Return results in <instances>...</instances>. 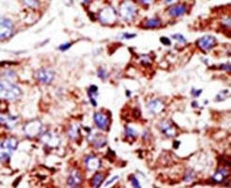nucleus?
<instances>
[{
  "label": "nucleus",
  "instance_id": "9",
  "mask_svg": "<svg viewBox=\"0 0 231 188\" xmlns=\"http://www.w3.org/2000/svg\"><path fill=\"white\" fill-rule=\"evenodd\" d=\"M82 182V173L80 172L79 170H74L71 171V173L69 174L68 181H66V185L70 187H78L81 185Z\"/></svg>",
  "mask_w": 231,
  "mask_h": 188
},
{
  "label": "nucleus",
  "instance_id": "24",
  "mask_svg": "<svg viewBox=\"0 0 231 188\" xmlns=\"http://www.w3.org/2000/svg\"><path fill=\"white\" fill-rule=\"evenodd\" d=\"M96 75H98V77L100 78V79H106L108 77V72L107 70L103 68V67H99L98 69V72H96Z\"/></svg>",
  "mask_w": 231,
  "mask_h": 188
},
{
  "label": "nucleus",
  "instance_id": "5",
  "mask_svg": "<svg viewBox=\"0 0 231 188\" xmlns=\"http://www.w3.org/2000/svg\"><path fill=\"white\" fill-rule=\"evenodd\" d=\"M41 129H42V124L39 120H32L30 122L26 123L24 127V133L29 138L39 136L41 133Z\"/></svg>",
  "mask_w": 231,
  "mask_h": 188
},
{
  "label": "nucleus",
  "instance_id": "39",
  "mask_svg": "<svg viewBox=\"0 0 231 188\" xmlns=\"http://www.w3.org/2000/svg\"><path fill=\"white\" fill-rule=\"evenodd\" d=\"M21 180H22V176H19L17 179H16V181H14V183H13V186H17V185H19V183H20Z\"/></svg>",
  "mask_w": 231,
  "mask_h": 188
},
{
  "label": "nucleus",
  "instance_id": "28",
  "mask_svg": "<svg viewBox=\"0 0 231 188\" xmlns=\"http://www.w3.org/2000/svg\"><path fill=\"white\" fill-rule=\"evenodd\" d=\"M136 36H137L136 34H129V33H124V34H122L121 36H118V38L131 39V38H134V37H136Z\"/></svg>",
  "mask_w": 231,
  "mask_h": 188
},
{
  "label": "nucleus",
  "instance_id": "36",
  "mask_svg": "<svg viewBox=\"0 0 231 188\" xmlns=\"http://www.w3.org/2000/svg\"><path fill=\"white\" fill-rule=\"evenodd\" d=\"M107 156H111V157H115V152H114V151H112V150H111V148H109V149H108Z\"/></svg>",
  "mask_w": 231,
  "mask_h": 188
},
{
  "label": "nucleus",
  "instance_id": "11",
  "mask_svg": "<svg viewBox=\"0 0 231 188\" xmlns=\"http://www.w3.org/2000/svg\"><path fill=\"white\" fill-rule=\"evenodd\" d=\"M147 107H148L149 109V112L151 114H154V115H156V114H159L160 112H162L164 110V103L162 101L158 99H154V100H152V101H150L147 104Z\"/></svg>",
  "mask_w": 231,
  "mask_h": 188
},
{
  "label": "nucleus",
  "instance_id": "10",
  "mask_svg": "<svg viewBox=\"0 0 231 188\" xmlns=\"http://www.w3.org/2000/svg\"><path fill=\"white\" fill-rule=\"evenodd\" d=\"M228 175H229V171L226 169V167L219 168L212 177V181L213 183H221L228 178Z\"/></svg>",
  "mask_w": 231,
  "mask_h": 188
},
{
  "label": "nucleus",
  "instance_id": "26",
  "mask_svg": "<svg viewBox=\"0 0 231 188\" xmlns=\"http://www.w3.org/2000/svg\"><path fill=\"white\" fill-rule=\"evenodd\" d=\"M141 64L142 65H151L152 64V61L150 59V56L149 55H142L141 56Z\"/></svg>",
  "mask_w": 231,
  "mask_h": 188
},
{
  "label": "nucleus",
  "instance_id": "31",
  "mask_svg": "<svg viewBox=\"0 0 231 188\" xmlns=\"http://www.w3.org/2000/svg\"><path fill=\"white\" fill-rule=\"evenodd\" d=\"M23 3L26 4V5L28 7H31V8H37L39 5V1H23Z\"/></svg>",
  "mask_w": 231,
  "mask_h": 188
},
{
  "label": "nucleus",
  "instance_id": "20",
  "mask_svg": "<svg viewBox=\"0 0 231 188\" xmlns=\"http://www.w3.org/2000/svg\"><path fill=\"white\" fill-rule=\"evenodd\" d=\"M124 134L127 138H130V139L135 140V138L138 135V132L136 131V129H134L133 128L125 126V128H124Z\"/></svg>",
  "mask_w": 231,
  "mask_h": 188
},
{
  "label": "nucleus",
  "instance_id": "35",
  "mask_svg": "<svg viewBox=\"0 0 231 188\" xmlns=\"http://www.w3.org/2000/svg\"><path fill=\"white\" fill-rule=\"evenodd\" d=\"M220 69L221 70H225V71H226V72H230V70H231V66H230V64H222L221 65H220Z\"/></svg>",
  "mask_w": 231,
  "mask_h": 188
},
{
  "label": "nucleus",
  "instance_id": "13",
  "mask_svg": "<svg viewBox=\"0 0 231 188\" xmlns=\"http://www.w3.org/2000/svg\"><path fill=\"white\" fill-rule=\"evenodd\" d=\"M161 131L167 137L172 138L176 135L175 125L172 121H165L161 124Z\"/></svg>",
  "mask_w": 231,
  "mask_h": 188
},
{
  "label": "nucleus",
  "instance_id": "2",
  "mask_svg": "<svg viewBox=\"0 0 231 188\" xmlns=\"http://www.w3.org/2000/svg\"><path fill=\"white\" fill-rule=\"evenodd\" d=\"M117 18V12L116 10L111 7H106L102 9L98 13V20L100 23L105 25L113 23L116 21Z\"/></svg>",
  "mask_w": 231,
  "mask_h": 188
},
{
  "label": "nucleus",
  "instance_id": "41",
  "mask_svg": "<svg viewBox=\"0 0 231 188\" xmlns=\"http://www.w3.org/2000/svg\"><path fill=\"white\" fill-rule=\"evenodd\" d=\"M1 64H9L10 65H13V64H17L18 62H5V61H3Z\"/></svg>",
  "mask_w": 231,
  "mask_h": 188
},
{
  "label": "nucleus",
  "instance_id": "40",
  "mask_svg": "<svg viewBox=\"0 0 231 188\" xmlns=\"http://www.w3.org/2000/svg\"><path fill=\"white\" fill-rule=\"evenodd\" d=\"M180 144H181V142L180 141H174V143H173V147L175 148V149H177L179 146H180Z\"/></svg>",
  "mask_w": 231,
  "mask_h": 188
},
{
  "label": "nucleus",
  "instance_id": "29",
  "mask_svg": "<svg viewBox=\"0 0 231 188\" xmlns=\"http://www.w3.org/2000/svg\"><path fill=\"white\" fill-rule=\"evenodd\" d=\"M72 46V44L71 43H64V44H62L60 45L59 47H58V49L61 51H68V49H70V47Z\"/></svg>",
  "mask_w": 231,
  "mask_h": 188
},
{
  "label": "nucleus",
  "instance_id": "8",
  "mask_svg": "<svg viewBox=\"0 0 231 188\" xmlns=\"http://www.w3.org/2000/svg\"><path fill=\"white\" fill-rule=\"evenodd\" d=\"M94 121L98 129L102 131H109L111 126V116L102 112H95L94 114Z\"/></svg>",
  "mask_w": 231,
  "mask_h": 188
},
{
  "label": "nucleus",
  "instance_id": "45",
  "mask_svg": "<svg viewBox=\"0 0 231 188\" xmlns=\"http://www.w3.org/2000/svg\"><path fill=\"white\" fill-rule=\"evenodd\" d=\"M84 129L86 131V132H91V129H90V128H86V127H85Z\"/></svg>",
  "mask_w": 231,
  "mask_h": 188
},
{
  "label": "nucleus",
  "instance_id": "12",
  "mask_svg": "<svg viewBox=\"0 0 231 188\" xmlns=\"http://www.w3.org/2000/svg\"><path fill=\"white\" fill-rule=\"evenodd\" d=\"M84 164L86 166V168L88 170H98L100 165H101V162L98 159V157H95L93 155H88L84 159Z\"/></svg>",
  "mask_w": 231,
  "mask_h": 188
},
{
  "label": "nucleus",
  "instance_id": "44",
  "mask_svg": "<svg viewBox=\"0 0 231 188\" xmlns=\"http://www.w3.org/2000/svg\"><path fill=\"white\" fill-rule=\"evenodd\" d=\"M153 1H140V3L141 4H151Z\"/></svg>",
  "mask_w": 231,
  "mask_h": 188
},
{
  "label": "nucleus",
  "instance_id": "46",
  "mask_svg": "<svg viewBox=\"0 0 231 188\" xmlns=\"http://www.w3.org/2000/svg\"><path fill=\"white\" fill-rule=\"evenodd\" d=\"M165 3L166 4H173V3H175V1H165Z\"/></svg>",
  "mask_w": 231,
  "mask_h": 188
},
{
  "label": "nucleus",
  "instance_id": "33",
  "mask_svg": "<svg viewBox=\"0 0 231 188\" xmlns=\"http://www.w3.org/2000/svg\"><path fill=\"white\" fill-rule=\"evenodd\" d=\"M132 116L134 118H138L140 116V111L138 108H134L133 112H132Z\"/></svg>",
  "mask_w": 231,
  "mask_h": 188
},
{
  "label": "nucleus",
  "instance_id": "47",
  "mask_svg": "<svg viewBox=\"0 0 231 188\" xmlns=\"http://www.w3.org/2000/svg\"><path fill=\"white\" fill-rule=\"evenodd\" d=\"M125 93H127V97H130V93H131V92H130L129 90H127V92H125Z\"/></svg>",
  "mask_w": 231,
  "mask_h": 188
},
{
  "label": "nucleus",
  "instance_id": "21",
  "mask_svg": "<svg viewBox=\"0 0 231 188\" xmlns=\"http://www.w3.org/2000/svg\"><path fill=\"white\" fill-rule=\"evenodd\" d=\"M79 127L77 126V125H71V126L69 127L68 129V135L69 137L71 138V139H76V138L79 136Z\"/></svg>",
  "mask_w": 231,
  "mask_h": 188
},
{
  "label": "nucleus",
  "instance_id": "32",
  "mask_svg": "<svg viewBox=\"0 0 231 188\" xmlns=\"http://www.w3.org/2000/svg\"><path fill=\"white\" fill-rule=\"evenodd\" d=\"M160 42L163 44V45H165V46H170L171 45V41L169 38H167V37L166 36H162L160 37Z\"/></svg>",
  "mask_w": 231,
  "mask_h": 188
},
{
  "label": "nucleus",
  "instance_id": "23",
  "mask_svg": "<svg viewBox=\"0 0 231 188\" xmlns=\"http://www.w3.org/2000/svg\"><path fill=\"white\" fill-rule=\"evenodd\" d=\"M98 88L95 85H91L89 88V90H88V95L89 97H96L98 96Z\"/></svg>",
  "mask_w": 231,
  "mask_h": 188
},
{
  "label": "nucleus",
  "instance_id": "1",
  "mask_svg": "<svg viewBox=\"0 0 231 188\" xmlns=\"http://www.w3.org/2000/svg\"><path fill=\"white\" fill-rule=\"evenodd\" d=\"M0 93L1 97L9 101H14L23 94V91L20 88L5 79H2L0 82Z\"/></svg>",
  "mask_w": 231,
  "mask_h": 188
},
{
  "label": "nucleus",
  "instance_id": "34",
  "mask_svg": "<svg viewBox=\"0 0 231 188\" xmlns=\"http://www.w3.org/2000/svg\"><path fill=\"white\" fill-rule=\"evenodd\" d=\"M191 93H192L193 96H194V97H198V96L202 93V90H196L195 88H193Z\"/></svg>",
  "mask_w": 231,
  "mask_h": 188
},
{
  "label": "nucleus",
  "instance_id": "38",
  "mask_svg": "<svg viewBox=\"0 0 231 188\" xmlns=\"http://www.w3.org/2000/svg\"><path fill=\"white\" fill-rule=\"evenodd\" d=\"M90 98V101H91V103H92V105L93 106H98V103H96V101H95V98H93V97H89Z\"/></svg>",
  "mask_w": 231,
  "mask_h": 188
},
{
  "label": "nucleus",
  "instance_id": "25",
  "mask_svg": "<svg viewBox=\"0 0 231 188\" xmlns=\"http://www.w3.org/2000/svg\"><path fill=\"white\" fill-rule=\"evenodd\" d=\"M196 176H195V172H194V171H193V170H188V171H186L185 175L183 176V181L184 182H190Z\"/></svg>",
  "mask_w": 231,
  "mask_h": 188
},
{
  "label": "nucleus",
  "instance_id": "16",
  "mask_svg": "<svg viewBox=\"0 0 231 188\" xmlns=\"http://www.w3.org/2000/svg\"><path fill=\"white\" fill-rule=\"evenodd\" d=\"M1 123L5 126L7 129H12L13 127L16 126V123H17V116H10V115H7V116H4L3 114L1 115Z\"/></svg>",
  "mask_w": 231,
  "mask_h": 188
},
{
  "label": "nucleus",
  "instance_id": "43",
  "mask_svg": "<svg viewBox=\"0 0 231 188\" xmlns=\"http://www.w3.org/2000/svg\"><path fill=\"white\" fill-rule=\"evenodd\" d=\"M192 107H195V108L198 107V103H197L196 101H194V102L192 103Z\"/></svg>",
  "mask_w": 231,
  "mask_h": 188
},
{
  "label": "nucleus",
  "instance_id": "42",
  "mask_svg": "<svg viewBox=\"0 0 231 188\" xmlns=\"http://www.w3.org/2000/svg\"><path fill=\"white\" fill-rule=\"evenodd\" d=\"M89 17L91 18V20H92V21H95V15H94L93 12L89 11Z\"/></svg>",
  "mask_w": 231,
  "mask_h": 188
},
{
  "label": "nucleus",
  "instance_id": "17",
  "mask_svg": "<svg viewBox=\"0 0 231 188\" xmlns=\"http://www.w3.org/2000/svg\"><path fill=\"white\" fill-rule=\"evenodd\" d=\"M186 12V6L184 4L175 5L169 10V14L172 17H180Z\"/></svg>",
  "mask_w": 231,
  "mask_h": 188
},
{
  "label": "nucleus",
  "instance_id": "4",
  "mask_svg": "<svg viewBox=\"0 0 231 188\" xmlns=\"http://www.w3.org/2000/svg\"><path fill=\"white\" fill-rule=\"evenodd\" d=\"M13 34V23L10 19L2 17L0 20V39L5 40Z\"/></svg>",
  "mask_w": 231,
  "mask_h": 188
},
{
  "label": "nucleus",
  "instance_id": "37",
  "mask_svg": "<svg viewBox=\"0 0 231 188\" xmlns=\"http://www.w3.org/2000/svg\"><path fill=\"white\" fill-rule=\"evenodd\" d=\"M118 179H119V177H118V176H114V177H113L112 179H111V180H110V181H109V182H107V183H106V185H106V186H108V185H110L111 183H113V182H114V181H115V180H118Z\"/></svg>",
  "mask_w": 231,
  "mask_h": 188
},
{
  "label": "nucleus",
  "instance_id": "22",
  "mask_svg": "<svg viewBox=\"0 0 231 188\" xmlns=\"http://www.w3.org/2000/svg\"><path fill=\"white\" fill-rule=\"evenodd\" d=\"M11 153L7 151V150H2L1 149V153H0V159H1L2 162H7L10 160Z\"/></svg>",
  "mask_w": 231,
  "mask_h": 188
},
{
  "label": "nucleus",
  "instance_id": "15",
  "mask_svg": "<svg viewBox=\"0 0 231 188\" xmlns=\"http://www.w3.org/2000/svg\"><path fill=\"white\" fill-rule=\"evenodd\" d=\"M89 140L93 144L95 149H100L107 144V139L101 134H95L94 136H91L89 138Z\"/></svg>",
  "mask_w": 231,
  "mask_h": 188
},
{
  "label": "nucleus",
  "instance_id": "30",
  "mask_svg": "<svg viewBox=\"0 0 231 188\" xmlns=\"http://www.w3.org/2000/svg\"><path fill=\"white\" fill-rule=\"evenodd\" d=\"M130 181H131L132 185L134 187H136V188H140V183H138V179L134 176V175H131V177H130Z\"/></svg>",
  "mask_w": 231,
  "mask_h": 188
},
{
  "label": "nucleus",
  "instance_id": "7",
  "mask_svg": "<svg viewBox=\"0 0 231 188\" xmlns=\"http://www.w3.org/2000/svg\"><path fill=\"white\" fill-rule=\"evenodd\" d=\"M196 47L203 51H208L212 49L217 45V39L212 36H204L196 41Z\"/></svg>",
  "mask_w": 231,
  "mask_h": 188
},
{
  "label": "nucleus",
  "instance_id": "19",
  "mask_svg": "<svg viewBox=\"0 0 231 188\" xmlns=\"http://www.w3.org/2000/svg\"><path fill=\"white\" fill-rule=\"evenodd\" d=\"M105 179V175L101 172H96L91 179V185L93 187H100Z\"/></svg>",
  "mask_w": 231,
  "mask_h": 188
},
{
  "label": "nucleus",
  "instance_id": "3",
  "mask_svg": "<svg viewBox=\"0 0 231 188\" xmlns=\"http://www.w3.org/2000/svg\"><path fill=\"white\" fill-rule=\"evenodd\" d=\"M137 8L130 2H124L120 6L119 12L124 21H132L137 14Z\"/></svg>",
  "mask_w": 231,
  "mask_h": 188
},
{
  "label": "nucleus",
  "instance_id": "6",
  "mask_svg": "<svg viewBox=\"0 0 231 188\" xmlns=\"http://www.w3.org/2000/svg\"><path fill=\"white\" fill-rule=\"evenodd\" d=\"M54 71L47 68H40L36 72V78L37 81H39L41 84L49 85L53 82L54 79Z\"/></svg>",
  "mask_w": 231,
  "mask_h": 188
},
{
  "label": "nucleus",
  "instance_id": "18",
  "mask_svg": "<svg viewBox=\"0 0 231 188\" xmlns=\"http://www.w3.org/2000/svg\"><path fill=\"white\" fill-rule=\"evenodd\" d=\"M162 22L160 19L154 18V19H148L142 23V26L144 28H157L161 26Z\"/></svg>",
  "mask_w": 231,
  "mask_h": 188
},
{
  "label": "nucleus",
  "instance_id": "27",
  "mask_svg": "<svg viewBox=\"0 0 231 188\" xmlns=\"http://www.w3.org/2000/svg\"><path fill=\"white\" fill-rule=\"evenodd\" d=\"M172 38L175 39V40H177L179 41V42H182V43H186L187 42V40L186 38L184 37L183 35H181V34H175L172 36Z\"/></svg>",
  "mask_w": 231,
  "mask_h": 188
},
{
  "label": "nucleus",
  "instance_id": "14",
  "mask_svg": "<svg viewBox=\"0 0 231 188\" xmlns=\"http://www.w3.org/2000/svg\"><path fill=\"white\" fill-rule=\"evenodd\" d=\"M18 146V141L15 138H10L5 141H3L1 143V149L2 150H7L10 153H12L14 150L17 149Z\"/></svg>",
  "mask_w": 231,
  "mask_h": 188
}]
</instances>
